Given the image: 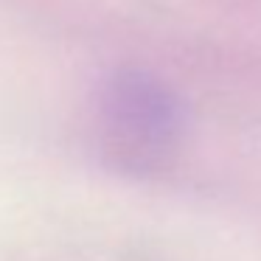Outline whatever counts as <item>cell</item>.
Instances as JSON below:
<instances>
[{
    "label": "cell",
    "mask_w": 261,
    "mask_h": 261,
    "mask_svg": "<svg viewBox=\"0 0 261 261\" xmlns=\"http://www.w3.org/2000/svg\"><path fill=\"white\" fill-rule=\"evenodd\" d=\"M110 126L138 158H154L174 143L180 132V104L169 87L143 73H126L107 96Z\"/></svg>",
    "instance_id": "cell-1"
}]
</instances>
